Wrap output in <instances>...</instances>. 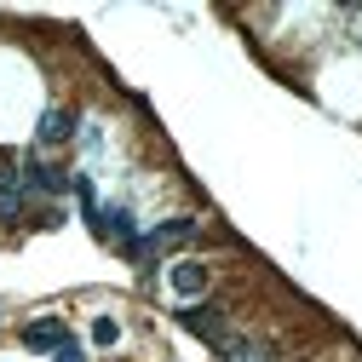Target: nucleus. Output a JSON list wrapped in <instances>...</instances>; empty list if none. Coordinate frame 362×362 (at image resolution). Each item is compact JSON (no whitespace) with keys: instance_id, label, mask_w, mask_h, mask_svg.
Returning a JSON list of instances; mask_svg holds the SVG:
<instances>
[{"instance_id":"nucleus-3","label":"nucleus","mask_w":362,"mask_h":362,"mask_svg":"<svg viewBox=\"0 0 362 362\" xmlns=\"http://www.w3.org/2000/svg\"><path fill=\"white\" fill-rule=\"evenodd\" d=\"M23 345H29V351H64V345H69V328L58 322V316H47V322H29V328H23Z\"/></svg>"},{"instance_id":"nucleus-6","label":"nucleus","mask_w":362,"mask_h":362,"mask_svg":"<svg viewBox=\"0 0 362 362\" xmlns=\"http://www.w3.org/2000/svg\"><path fill=\"white\" fill-rule=\"evenodd\" d=\"M18 213H23V178L0 167V224H18Z\"/></svg>"},{"instance_id":"nucleus-5","label":"nucleus","mask_w":362,"mask_h":362,"mask_svg":"<svg viewBox=\"0 0 362 362\" xmlns=\"http://www.w3.org/2000/svg\"><path fill=\"white\" fill-rule=\"evenodd\" d=\"M213 351H218L224 362H276V351H264V345H253V339H236V334H224Z\"/></svg>"},{"instance_id":"nucleus-9","label":"nucleus","mask_w":362,"mask_h":362,"mask_svg":"<svg viewBox=\"0 0 362 362\" xmlns=\"http://www.w3.org/2000/svg\"><path fill=\"white\" fill-rule=\"evenodd\" d=\"M121 339V322H115V316H98V322H93V345H115Z\"/></svg>"},{"instance_id":"nucleus-10","label":"nucleus","mask_w":362,"mask_h":362,"mask_svg":"<svg viewBox=\"0 0 362 362\" xmlns=\"http://www.w3.org/2000/svg\"><path fill=\"white\" fill-rule=\"evenodd\" d=\"M58 362H86V356H81V351H75V339H69V345L58 351Z\"/></svg>"},{"instance_id":"nucleus-1","label":"nucleus","mask_w":362,"mask_h":362,"mask_svg":"<svg viewBox=\"0 0 362 362\" xmlns=\"http://www.w3.org/2000/svg\"><path fill=\"white\" fill-rule=\"evenodd\" d=\"M18 178H23V190H40V196H64V190L75 185L69 173H58V167H47V161H35V156L23 161V173H18Z\"/></svg>"},{"instance_id":"nucleus-7","label":"nucleus","mask_w":362,"mask_h":362,"mask_svg":"<svg viewBox=\"0 0 362 362\" xmlns=\"http://www.w3.org/2000/svg\"><path fill=\"white\" fill-rule=\"evenodd\" d=\"M173 293H185V299H196L202 288H207V264H196V259H185V264H173Z\"/></svg>"},{"instance_id":"nucleus-8","label":"nucleus","mask_w":362,"mask_h":362,"mask_svg":"<svg viewBox=\"0 0 362 362\" xmlns=\"http://www.w3.org/2000/svg\"><path fill=\"white\" fill-rule=\"evenodd\" d=\"M64 139H75V115L52 104L47 115H40V144H64Z\"/></svg>"},{"instance_id":"nucleus-4","label":"nucleus","mask_w":362,"mask_h":362,"mask_svg":"<svg viewBox=\"0 0 362 362\" xmlns=\"http://www.w3.org/2000/svg\"><path fill=\"white\" fill-rule=\"evenodd\" d=\"M190 236H196V218H190V213H178V218L156 224L144 242H150V253H156V247H178V242H190Z\"/></svg>"},{"instance_id":"nucleus-2","label":"nucleus","mask_w":362,"mask_h":362,"mask_svg":"<svg viewBox=\"0 0 362 362\" xmlns=\"http://www.w3.org/2000/svg\"><path fill=\"white\" fill-rule=\"evenodd\" d=\"M178 322H185L196 339H207V345H218L224 334H230V328H224V316H218L213 305H190V310H178Z\"/></svg>"}]
</instances>
